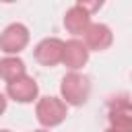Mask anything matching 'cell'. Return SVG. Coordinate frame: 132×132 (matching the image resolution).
<instances>
[{
  "mask_svg": "<svg viewBox=\"0 0 132 132\" xmlns=\"http://www.w3.org/2000/svg\"><path fill=\"white\" fill-rule=\"evenodd\" d=\"M62 95L66 97L68 103H74V105H80L87 101L89 97V80L80 74H68L64 80H62Z\"/></svg>",
  "mask_w": 132,
  "mask_h": 132,
  "instance_id": "obj_1",
  "label": "cell"
},
{
  "mask_svg": "<svg viewBox=\"0 0 132 132\" xmlns=\"http://www.w3.org/2000/svg\"><path fill=\"white\" fill-rule=\"evenodd\" d=\"M64 116H66V105L56 97H45L37 105V118L43 126H56L64 120Z\"/></svg>",
  "mask_w": 132,
  "mask_h": 132,
  "instance_id": "obj_2",
  "label": "cell"
},
{
  "mask_svg": "<svg viewBox=\"0 0 132 132\" xmlns=\"http://www.w3.org/2000/svg\"><path fill=\"white\" fill-rule=\"evenodd\" d=\"M27 41H29V33H27V29L23 27V25H10L2 35H0V47H2V52H6V54H16V52H21L25 45H27Z\"/></svg>",
  "mask_w": 132,
  "mask_h": 132,
  "instance_id": "obj_3",
  "label": "cell"
},
{
  "mask_svg": "<svg viewBox=\"0 0 132 132\" xmlns=\"http://www.w3.org/2000/svg\"><path fill=\"white\" fill-rule=\"evenodd\" d=\"M64 54V43L60 39H45L35 47V58L37 62L45 64V66H54L62 60Z\"/></svg>",
  "mask_w": 132,
  "mask_h": 132,
  "instance_id": "obj_4",
  "label": "cell"
},
{
  "mask_svg": "<svg viewBox=\"0 0 132 132\" xmlns=\"http://www.w3.org/2000/svg\"><path fill=\"white\" fill-rule=\"evenodd\" d=\"M8 95L16 101H23V103L33 101L35 95H37V85H35V80H31L27 76H21V78L8 82Z\"/></svg>",
  "mask_w": 132,
  "mask_h": 132,
  "instance_id": "obj_5",
  "label": "cell"
},
{
  "mask_svg": "<svg viewBox=\"0 0 132 132\" xmlns=\"http://www.w3.org/2000/svg\"><path fill=\"white\" fill-rule=\"evenodd\" d=\"M87 56H89V52H87V47H85L80 41L72 39V41L64 43V54H62V60H64V64H66L68 68H72V70L80 68V66L87 62Z\"/></svg>",
  "mask_w": 132,
  "mask_h": 132,
  "instance_id": "obj_6",
  "label": "cell"
},
{
  "mask_svg": "<svg viewBox=\"0 0 132 132\" xmlns=\"http://www.w3.org/2000/svg\"><path fill=\"white\" fill-rule=\"evenodd\" d=\"M85 39H87L89 47H93V50H105L111 43V33H109V29L105 25H91L85 31Z\"/></svg>",
  "mask_w": 132,
  "mask_h": 132,
  "instance_id": "obj_7",
  "label": "cell"
},
{
  "mask_svg": "<svg viewBox=\"0 0 132 132\" xmlns=\"http://www.w3.org/2000/svg\"><path fill=\"white\" fill-rule=\"evenodd\" d=\"M64 25H66V29H68L70 33H74V35L85 33V31H87V27H89V14H87V12L76 4V6H74V8H70V12L66 14Z\"/></svg>",
  "mask_w": 132,
  "mask_h": 132,
  "instance_id": "obj_8",
  "label": "cell"
},
{
  "mask_svg": "<svg viewBox=\"0 0 132 132\" xmlns=\"http://www.w3.org/2000/svg\"><path fill=\"white\" fill-rule=\"evenodd\" d=\"M0 76L4 80H8V82L25 76V64H23V60H19V58H6V60H2L0 62Z\"/></svg>",
  "mask_w": 132,
  "mask_h": 132,
  "instance_id": "obj_9",
  "label": "cell"
},
{
  "mask_svg": "<svg viewBox=\"0 0 132 132\" xmlns=\"http://www.w3.org/2000/svg\"><path fill=\"white\" fill-rule=\"evenodd\" d=\"M4 107H6V99H4L2 95H0V113L4 111Z\"/></svg>",
  "mask_w": 132,
  "mask_h": 132,
  "instance_id": "obj_10",
  "label": "cell"
},
{
  "mask_svg": "<svg viewBox=\"0 0 132 132\" xmlns=\"http://www.w3.org/2000/svg\"><path fill=\"white\" fill-rule=\"evenodd\" d=\"M107 132H126V130H120V128H111V130H107Z\"/></svg>",
  "mask_w": 132,
  "mask_h": 132,
  "instance_id": "obj_11",
  "label": "cell"
},
{
  "mask_svg": "<svg viewBox=\"0 0 132 132\" xmlns=\"http://www.w3.org/2000/svg\"><path fill=\"white\" fill-rule=\"evenodd\" d=\"M0 132H8V130H0Z\"/></svg>",
  "mask_w": 132,
  "mask_h": 132,
  "instance_id": "obj_12",
  "label": "cell"
},
{
  "mask_svg": "<svg viewBox=\"0 0 132 132\" xmlns=\"http://www.w3.org/2000/svg\"><path fill=\"white\" fill-rule=\"evenodd\" d=\"M37 132H43V130H37Z\"/></svg>",
  "mask_w": 132,
  "mask_h": 132,
  "instance_id": "obj_13",
  "label": "cell"
}]
</instances>
